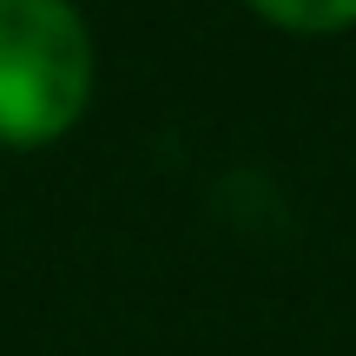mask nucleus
Returning a JSON list of instances; mask_svg holds the SVG:
<instances>
[{
  "mask_svg": "<svg viewBox=\"0 0 356 356\" xmlns=\"http://www.w3.org/2000/svg\"><path fill=\"white\" fill-rule=\"evenodd\" d=\"M92 99V40L73 0H0V145H53Z\"/></svg>",
  "mask_w": 356,
  "mask_h": 356,
  "instance_id": "nucleus-1",
  "label": "nucleus"
},
{
  "mask_svg": "<svg viewBox=\"0 0 356 356\" xmlns=\"http://www.w3.org/2000/svg\"><path fill=\"white\" fill-rule=\"evenodd\" d=\"M251 7L284 33H343V26H356V0H251Z\"/></svg>",
  "mask_w": 356,
  "mask_h": 356,
  "instance_id": "nucleus-2",
  "label": "nucleus"
}]
</instances>
